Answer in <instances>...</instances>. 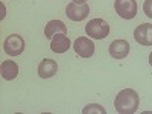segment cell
I'll return each mask as SVG.
<instances>
[{
  "label": "cell",
  "mask_w": 152,
  "mask_h": 114,
  "mask_svg": "<svg viewBox=\"0 0 152 114\" xmlns=\"http://www.w3.org/2000/svg\"><path fill=\"white\" fill-rule=\"evenodd\" d=\"M138 105H140V97L131 88L122 90L114 100V107L119 114H134L138 110Z\"/></svg>",
  "instance_id": "cell-1"
},
{
  "label": "cell",
  "mask_w": 152,
  "mask_h": 114,
  "mask_svg": "<svg viewBox=\"0 0 152 114\" xmlns=\"http://www.w3.org/2000/svg\"><path fill=\"white\" fill-rule=\"evenodd\" d=\"M3 50L9 56H17L23 53L24 50V40L17 34H11L6 37V40L3 43Z\"/></svg>",
  "instance_id": "cell-4"
},
{
  "label": "cell",
  "mask_w": 152,
  "mask_h": 114,
  "mask_svg": "<svg viewBox=\"0 0 152 114\" xmlns=\"http://www.w3.org/2000/svg\"><path fill=\"white\" fill-rule=\"evenodd\" d=\"M85 32L88 37L94 38V40H102V38H107L110 34V24L104 18H93L87 23Z\"/></svg>",
  "instance_id": "cell-2"
},
{
  "label": "cell",
  "mask_w": 152,
  "mask_h": 114,
  "mask_svg": "<svg viewBox=\"0 0 152 114\" xmlns=\"http://www.w3.org/2000/svg\"><path fill=\"white\" fill-rule=\"evenodd\" d=\"M72 2H75V3H85L87 0H72Z\"/></svg>",
  "instance_id": "cell-15"
},
{
  "label": "cell",
  "mask_w": 152,
  "mask_h": 114,
  "mask_svg": "<svg viewBox=\"0 0 152 114\" xmlns=\"http://www.w3.org/2000/svg\"><path fill=\"white\" fill-rule=\"evenodd\" d=\"M73 49L81 58H90L94 53V44L90 38H87V37L76 38V41L73 43Z\"/></svg>",
  "instance_id": "cell-6"
},
{
  "label": "cell",
  "mask_w": 152,
  "mask_h": 114,
  "mask_svg": "<svg viewBox=\"0 0 152 114\" xmlns=\"http://www.w3.org/2000/svg\"><path fill=\"white\" fill-rule=\"evenodd\" d=\"M56 72H58V64H56V61L50 59V58L43 59L40 64H38V76H40V78H43V79L52 78V76H55Z\"/></svg>",
  "instance_id": "cell-9"
},
{
  "label": "cell",
  "mask_w": 152,
  "mask_h": 114,
  "mask_svg": "<svg viewBox=\"0 0 152 114\" xmlns=\"http://www.w3.org/2000/svg\"><path fill=\"white\" fill-rule=\"evenodd\" d=\"M90 14V6L87 3H69L67 8H66V15L73 20V21H82L84 18L88 17Z\"/></svg>",
  "instance_id": "cell-5"
},
{
  "label": "cell",
  "mask_w": 152,
  "mask_h": 114,
  "mask_svg": "<svg viewBox=\"0 0 152 114\" xmlns=\"http://www.w3.org/2000/svg\"><path fill=\"white\" fill-rule=\"evenodd\" d=\"M149 64L152 66V52H151V55H149Z\"/></svg>",
  "instance_id": "cell-16"
},
{
  "label": "cell",
  "mask_w": 152,
  "mask_h": 114,
  "mask_svg": "<svg viewBox=\"0 0 152 114\" xmlns=\"http://www.w3.org/2000/svg\"><path fill=\"white\" fill-rule=\"evenodd\" d=\"M70 40L66 34H56L52 40H50V49L55 53H64L70 49Z\"/></svg>",
  "instance_id": "cell-10"
},
{
  "label": "cell",
  "mask_w": 152,
  "mask_h": 114,
  "mask_svg": "<svg viewBox=\"0 0 152 114\" xmlns=\"http://www.w3.org/2000/svg\"><path fill=\"white\" fill-rule=\"evenodd\" d=\"M129 53V44L125 40H116L110 44V55L114 59H123Z\"/></svg>",
  "instance_id": "cell-8"
},
{
  "label": "cell",
  "mask_w": 152,
  "mask_h": 114,
  "mask_svg": "<svg viewBox=\"0 0 152 114\" xmlns=\"http://www.w3.org/2000/svg\"><path fill=\"white\" fill-rule=\"evenodd\" d=\"M84 114H93V113H97V114H107L105 108L104 107H100L97 104H91V105H87L84 110H82Z\"/></svg>",
  "instance_id": "cell-13"
},
{
  "label": "cell",
  "mask_w": 152,
  "mask_h": 114,
  "mask_svg": "<svg viewBox=\"0 0 152 114\" xmlns=\"http://www.w3.org/2000/svg\"><path fill=\"white\" fill-rule=\"evenodd\" d=\"M56 34H67L66 24L62 23L61 20H52V21H49V23L46 24V28H44V35H46V38L52 40Z\"/></svg>",
  "instance_id": "cell-11"
},
{
  "label": "cell",
  "mask_w": 152,
  "mask_h": 114,
  "mask_svg": "<svg viewBox=\"0 0 152 114\" xmlns=\"http://www.w3.org/2000/svg\"><path fill=\"white\" fill-rule=\"evenodd\" d=\"M0 73H2V78L6 81H12L17 78L18 75V66L15 61H3L2 66H0Z\"/></svg>",
  "instance_id": "cell-12"
},
{
  "label": "cell",
  "mask_w": 152,
  "mask_h": 114,
  "mask_svg": "<svg viewBox=\"0 0 152 114\" xmlns=\"http://www.w3.org/2000/svg\"><path fill=\"white\" fill-rule=\"evenodd\" d=\"M143 11H145V14H146L149 18H152V0H145Z\"/></svg>",
  "instance_id": "cell-14"
},
{
  "label": "cell",
  "mask_w": 152,
  "mask_h": 114,
  "mask_svg": "<svg viewBox=\"0 0 152 114\" xmlns=\"http://www.w3.org/2000/svg\"><path fill=\"white\" fill-rule=\"evenodd\" d=\"M134 38L142 46H152V24H138L134 31Z\"/></svg>",
  "instance_id": "cell-7"
},
{
  "label": "cell",
  "mask_w": 152,
  "mask_h": 114,
  "mask_svg": "<svg viewBox=\"0 0 152 114\" xmlns=\"http://www.w3.org/2000/svg\"><path fill=\"white\" fill-rule=\"evenodd\" d=\"M114 9L125 20H132L137 15V2L135 0H116Z\"/></svg>",
  "instance_id": "cell-3"
}]
</instances>
